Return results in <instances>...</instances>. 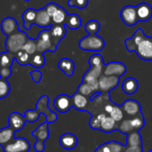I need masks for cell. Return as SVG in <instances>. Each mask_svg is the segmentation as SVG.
I'll use <instances>...</instances> for the list:
<instances>
[{"instance_id": "43", "label": "cell", "mask_w": 152, "mask_h": 152, "mask_svg": "<svg viewBox=\"0 0 152 152\" xmlns=\"http://www.w3.org/2000/svg\"><path fill=\"white\" fill-rule=\"evenodd\" d=\"M30 77L35 83H39L42 79L43 73L39 70H32L30 71Z\"/></svg>"}, {"instance_id": "14", "label": "cell", "mask_w": 152, "mask_h": 152, "mask_svg": "<svg viewBox=\"0 0 152 152\" xmlns=\"http://www.w3.org/2000/svg\"><path fill=\"white\" fill-rule=\"evenodd\" d=\"M136 13L139 22H145L152 17V6L148 3H141L136 5Z\"/></svg>"}, {"instance_id": "4", "label": "cell", "mask_w": 152, "mask_h": 152, "mask_svg": "<svg viewBox=\"0 0 152 152\" xmlns=\"http://www.w3.org/2000/svg\"><path fill=\"white\" fill-rule=\"evenodd\" d=\"M78 46L81 50L97 53L105 47V41L97 35H89L79 40Z\"/></svg>"}, {"instance_id": "37", "label": "cell", "mask_w": 152, "mask_h": 152, "mask_svg": "<svg viewBox=\"0 0 152 152\" xmlns=\"http://www.w3.org/2000/svg\"><path fill=\"white\" fill-rule=\"evenodd\" d=\"M25 52H27L29 55H33L34 53H36L37 51V43H36V39H32L29 38L27 40V42L25 43L23 48H22Z\"/></svg>"}, {"instance_id": "27", "label": "cell", "mask_w": 152, "mask_h": 152, "mask_svg": "<svg viewBox=\"0 0 152 152\" xmlns=\"http://www.w3.org/2000/svg\"><path fill=\"white\" fill-rule=\"evenodd\" d=\"M81 25H82V20L78 14H77V13L69 14V16L66 20V22H65L66 27H68L70 29L76 30V29H78L81 27Z\"/></svg>"}, {"instance_id": "39", "label": "cell", "mask_w": 152, "mask_h": 152, "mask_svg": "<svg viewBox=\"0 0 152 152\" xmlns=\"http://www.w3.org/2000/svg\"><path fill=\"white\" fill-rule=\"evenodd\" d=\"M118 129L125 134H128L132 132H134L131 124V119H125L122 120L121 123L119 124V126L118 127Z\"/></svg>"}, {"instance_id": "35", "label": "cell", "mask_w": 152, "mask_h": 152, "mask_svg": "<svg viewBox=\"0 0 152 152\" xmlns=\"http://www.w3.org/2000/svg\"><path fill=\"white\" fill-rule=\"evenodd\" d=\"M131 124H132V126H133V129L134 132H139L142 128H143L145 123H144L142 112L135 117H133L131 118Z\"/></svg>"}, {"instance_id": "21", "label": "cell", "mask_w": 152, "mask_h": 152, "mask_svg": "<svg viewBox=\"0 0 152 152\" xmlns=\"http://www.w3.org/2000/svg\"><path fill=\"white\" fill-rule=\"evenodd\" d=\"M59 69L67 76L71 77L75 71V62L69 58H62L58 62Z\"/></svg>"}, {"instance_id": "24", "label": "cell", "mask_w": 152, "mask_h": 152, "mask_svg": "<svg viewBox=\"0 0 152 152\" xmlns=\"http://www.w3.org/2000/svg\"><path fill=\"white\" fill-rule=\"evenodd\" d=\"M15 138V131L10 127H4L0 129V146H4L10 143Z\"/></svg>"}, {"instance_id": "10", "label": "cell", "mask_w": 152, "mask_h": 152, "mask_svg": "<svg viewBox=\"0 0 152 152\" xmlns=\"http://www.w3.org/2000/svg\"><path fill=\"white\" fill-rule=\"evenodd\" d=\"M126 72V66L119 61H111L104 65L102 74L105 76H115L120 77Z\"/></svg>"}, {"instance_id": "11", "label": "cell", "mask_w": 152, "mask_h": 152, "mask_svg": "<svg viewBox=\"0 0 152 152\" xmlns=\"http://www.w3.org/2000/svg\"><path fill=\"white\" fill-rule=\"evenodd\" d=\"M54 109L60 113H67L72 108L71 97L67 94H60L53 101Z\"/></svg>"}, {"instance_id": "40", "label": "cell", "mask_w": 152, "mask_h": 152, "mask_svg": "<svg viewBox=\"0 0 152 152\" xmlns=\"http://www.w3.org/2000/svg\"><path fill=\"white\" fill-rule=\"evenodd\" d=\"M107 115L104 113H100L99 115H97L95 118H91L90 120V127L95 130H100L101 127V123L102 121V119L106 117Z\"/></svg>"}, {"instance_id": "33", "label": "cell", "mask_w": 152, "mask_h": 152, "mask_svg": "<svg viewBox=\"0 0 152 152\" xmlns=\"http://www.w3.org/2000/svg\"><path fill=\"white\" fill-rule=\"evenodd\" d=\"M30 56L27 52H25L23 49L20 50L19 52H17L14 55V59L17 61V62L19 63V65L20 66H26L28 64H29L30 62Z\"/></svg>"}, {"instance_id": "36", "label": "cell", "mask_w": 152, "mask_h": 152, "mask_svg": "<svg viewBox=\"0 0 152 152\" xmlns=\"http://www.w3.org/2000/svg\"><path fill=\"white\" fill-rule=\"evenodd\" d=\"M10 91H11V86L7 79H4L0 77V99L6 98L9 95Z\"/></svg>"}, {"instance_id": "12", "label": "cell", "mask_w": 152, "mask_h": 152, "mask_svg": "<svg viewBox=\"0 0 152 152\" xmlns=\"http://www.w3.org/2000/svg\"><path fill=\"white\" fill-rule=\"evenodd\" d=\"M146 37V35L144 34L143 30L142 28H138L134 34L133 35V37H131L130 38H126L125 41V45L127 49L128 52H135L137 46L140 45V43L144 39V37Z\"/></svg>"}, {"instance_id": "23", "label": "cell", "mask_w": 152, "mask_h": 152, "mask_svg": "<svg viewBox=\"0 0 152 152\" xmlns=\"http://www.w3.org/2000/svg\"><path fill=\"white\" fill-rule=\"evenodd\" d=\"M37 16V10L33 8H28L24 11L22 13V20H23V27L25 29L29 30L31 26L35 24Z\"/></svg>"}, {"instance_id": "45", "label": "cell", "mask_w": 152, "mask_h": 152, "mask_svg": "<svg viewBox=\"0 0 152 152\" xmlns=\"http://www.w3.org/2000/svg\"><path fill=\"white\" fill-rule=\"evenodd\" d=\"M126 152H142V146H125Z\"/></svg>"}, {"instance_id": "9", "label": "cell", "mask_w": 152, "mask_h": 152, "mask_svg": "<svg viewBox=\"0 0 152 152\" xmlns=\"http://www.w3.org/2000/svg\"><path fill=\"white\" fill-rule=\"evenodd\" d=\"M120 17L122 21L129 27L136 25L138 21L137 13H136V6L134 5H126L121 9L120 12Z\"/></svg>"}, {"instance_id": "16", "label": "cell", "mask_w": 152, "mask_h": 152, "mask_svg": "<svg viewBox=\"0 0 152 152\" xmlns=\"http://www.w3.org/2000/svg\"><path fill=\"white\" fill-rule=\"evenodd\" d=\"M35 24L40 28H49L53 25L52 17L47 13V12L45 11V8L37 10V16H36Z\"/></svg>"}, {"instance_id": "29", "label": "cell", "mask_w": 152, "mask_h": 152, "mask_svg": "<svg viewBox=\"0 0 152 152\" xmlns=\"http://www.w3.org/2000/svg\"><path fill=\"white\" fill-rule=\"evenodd\" d=\"M77 92L81 94H83L84 96L86 97H88L89 99L96 93H100V92H97L96 89H94L92 86H90L89 84L86 83V82H82L78 88H77Z\"/></svg>"}, {"instance_id": "47", "label": "cell", "mask_w": 152, "mask_h": 152, "mask_svg": "<svg viewBox=\"0 0 152 152\" xmlns=\"http://www.w3.org/2000/svg\"><path fill=\"white\" fill-rule=\"evenodd\" d=\"M149 152H152V150H151V151H150Z\"/></svg>"}, {"instance_id": "2", "label": "cell", "mask_w": 152, "mask_h": 152, "mask_svg": "<svg viewBox=\"0 0 152 152\" xmlns=\"http://www.w3.org/2000/svg\"><path fill=\"white\" fill-rule=\"evenodd\" d=\"M37 51L42 53L45 52H55L60 42L56 40L51 34L50 28L41 30L36 39Z\"/></svg>"}, {"instance_id": "20", "label": "cell", "mask_w": 152, "mask_h": 152, "mask_svg": "<svg viewBox=\"0 0 152 152\" xmlns=\"http://www.w3.org/2000/svg\"><path fill=\"white\" fill-rule=\"evenodd\" d=\"M125 146L118 142H108L99 146L94 152H121L124 151Z\"/></svg>"}, {"instance_id": "18", "label": "cell", "mask_w": 152, "mask_h": 152, "mask_svg": "<svg viewBox=\"0 0 152 152\" xmlns=\"http://www.w3.org/2000/svg\"><path fill=\"white\" fill-rule=\"evenodd\" d=\"M9 126L12 127L15 132L21 130L26 123L24 116L20 115L19 112H12L9 116Z\"/></svg>"}, {"instance_id": "1", "label": "cell", "mask_w": 152, "mask_h": 152, "mask_svg": "<svg viewBox=\"0 0 152 152\" xmlns=\"http://www.w3.org/2000/svg\"><path fill=\"white\" fill-rule=\"evenodd\" d=\"M48 102H49V98L47 95L41 96L37 102L36 110H28L25 111L24 118L26 119V122L28 123L36 122L39 118L40 114H44L45 116V120L48 124L55 122L58 118V116L56 113L51 111V110L48 107Z\"/></svg>"}, {"instance_id": "42", "label": "cell", "mask_w": 152, "mask_h": 152, "mask_svg": "<svg viewBox=\"0 0 152 152\" xmlns=\"http://www.w3.org/2000/svg\"><path fill=\"white\" fill-rule=\"evenodd\" d=\"M59 7H60V5L55 3H49L45 5V9L47 12V13L52 17L55 13V12L59 9Z\"/></svg>"}, {"instance_id": "38", "label": "cell", "mask_w": 152, "mask_h": 152, "mask_svg": "<svg viewBox=\"0 0 152 152\" xmlns=\"http://www.w3.org/2000/svg\"><path fill=\"white\" fill-rule=\"evenodd\" d=\"M109 116H110L117 123H118V122H121L124 118V111L121 107L115 105L112 111L110 112Z\"/></svg>"}, {"instance_id": "30", "label": "cell", "mask_w": 152, "mask_h": 152, "mask_svg": "<svg viewBox=\"0 0 152 152\" xmlns=\"http://www.w3.org/2000/svg\"><path fill=\"white\" fill-rule=\"evenodd\" d=\"M30 65H32L33 67L39 69L45 66V59L44 56V53L37 52L36 53H34L33 55L30 56Z\"/></svg>"}, {"instance_id": "48", "label": "cell", "mask_w": 152, "mask_h": 152, "mask_svg": "<svg viewBox=\"0 0 152 152\" xmlns=\"http://www.w3.org/2000/svg\"><path fill=\"white\" fill-rule=\"evenodd\" d=\"M25 1H30V0H25Z\"/></svg>"}, {"instance_id": "6", "label": "cell", "mask_w": 152, "mask_h": 152, "mask_svg": "<svg viewBox=\"0 0 152 152\" xmlns=\"http://www.w3.org/2000/svg\"><path fill=\"white\" fill-rule=\"evenodd\" d=\"M120 82V77L115 76L102 75L99 77V90L101 94H109L116 88Z\"/></svg>"}, {"instance_id": "44", "label": "cell", "mask_w": 152, "mask_h": 152, "mask_svg": "<svg viewBox=\"0 0 152 152\" xmlns=\"http://www.w3.org/2000/svg\"><path fill=\"white\" fill-rule=\"evenodd\" d=\"M12 70L11 68H0V77L4 79H7L11 77Z\"/></svg>"}, {"instance_id": "7", "label": "cell", "mask_w": 152, "mask_h": 152, "mask_svg": "<svg viewBox=\"0 0 152 152\" xmlns=\"http://www.w3.org/2000/svg\"><path fill=\"white\" fill-rule=\"evenodd\" d=\"M4 152H28L30 143L23 137L14 138L10 143L3 146Z\"/></svg>"}, {"instance_id": "22", "label": "cell", "mask_w": 152, "mask_h": 152, "mask_svg": "<svg viewBox=\"0 0 152 152\" xmlns=\"http://www.w3.org/2000/svg\"><path fill=\"white\" fill-rule=\"evenodd\" d=\"M71 101H72V107H74L77 110L86 111V108L88 103L87 97L84 96L83 94H79L77 91V93H75L71 97Z\"/></svg>"}, {"instance_id": "41", "label": "cell", "mask_w": 152, "mask_h": 152, "mask_svg": "<svg viewBox=\"0 0 152 152\" xmlns=\"http://www.w3.org/2000/svg\"><path fill=\"white\" fill-rule=\"evenodd\" d=\"M88 0H69L68 4L69 6H75L78 9H85L88 5Z\"/></svg>"}, {"instance_id": "28", "label": "cell", "mask_w": 152, "mask_h": 152, "mask_svg": "<svg viewBox=\"0 0 152 152\" xmlns=\"http://www.w3.org/2000/svg\"><path fill=\"white\" fill-rule=\"evenodd\" d=\"M68 16L69 14L67 11L61 6H60L59 9L55 12V13L52 16L53 24H65Z\"/></svg>"}, {"instance_id": "13", "label": "cell", "mask_w": 152, "mask_h": 152, "mask_svg": "<svg viewBox=\"0 0 152 152\" xmlns=\"http://www.w3.org/2000/svg\"><path fill=\"white\" fill-rule=\"evenodd\" d=\"M123 111L130 117H135L142 113V108L140 103L133 99H128L121 106Z\"/></svg>"}, {"instance_id": "31", "label": "cell", "mask_w": 152, "mask_h": 152, "mask_svg": "<svg viewBox=\"0 0 152 152\" xmlns=\"http://www.w3.org/2000/svg\"><path fill=\"white\" fill-rule=\"evenodd\" d=\"M126 146H142V140L139 132H132L127 134Z\"/></svg>"}, {"instance_id": "32", "label": "cell", "mask_w": 152, "mask_h": 152, "mask_svg": "<svg viewBox=\"0 0 152 152\" xmlns=\"http://www.w3.org/2000/svg\"><path fill=\"white\" fill-rule=\"evenodd\" d=\"M14 60V55L9 52L0 53V68H11Z\"/></svg>"}, {"instance_id": "17", "label": "cell", "mask_w": 152, "mask_h": 152, "mask_svg": "<svg viewBox=\"0 0 152 152\" xmlns=\"http://www.w3.org/2000/svg\"><path fill=\"white\" fill-rule=\"evenodd\" d=\"M1 29L3 33L6 36H10L11 34L19 30V25L16 20L12 17H6L2 20Z\"/></svg>"}, {"instance_id": "8", "label": "cell", "mask_w": 152, "mask_h": 152, "mask_svg": "<svg viewBox=\"0 0 152 152\" xmlns=\"http://www.w3.org/2000/svg\"><path fill=\"white\" fill-rule=\"evenodd\" d=\"M134 53L143 61H152V37L146 36L137 46Z\"/></svg>"}, {"instance_id": "5", "label": "cell", "mask_w": 152, "mask_h": 152, "mask_svg": "<svg viewBox=\"0 0 152 152\" xmlns=\"http://www.w3.org/2000/svg\"><path fill=\"white\" fill-rule=\"evenodd\" d=\"M48 125L49 124L45 121L39 125L38 127L31 133V135L37 139L34 144V150L37 152H43L45 151V142L50 136Z\"/></svg>"}, {"instance_id": "26", "label": "cell", "mask_w": 152, "mask_h": 152, "mask_svg": "<svg viewBox=\"0 0 152 152\" xmlns=\"http://www.w3.org/2000/svg\"><path fill=\"white\" fill-rule=\"evenodd\" d=\"M50 31L52 36L59 42H61V40L65 37L67 33L65 24H53L51 26Z\"/></svg>"}, {"instance_id": "49", "label": "cell", "mask_w": 152, "mask_h": 152, "mask_svg": "<svg viewBox=\"0 0 152 152\" xmlns=\"http://www.w3.org/2000/svg\"><path fill=\"white\" fill-rule=\"evenodd\" d=\"M121 152H126V151H121Z\"/></svg>"}, {"instance_id": "25", "label": "cell", "mask_w": 152, "mask_h": 152, "mask_svg": "<svg viewBox=\"0 0 152 152\" xmlns=\"http://www.w3.org/2000/svg\"><path fill=\"white\" fill-rule=\"evenodd\" d=\"M118 129L117 122L110 117V116H106L102 123H101V127L100 130L104 132V133H112L113 131Z\"/></svg>"}, {"instance_id": "19", "label": "cell", "mask_w": 152, "mask_h": 152, "mask_svg": "<svg viewBox=\"0 0 152 152\" xmlns=\"http://www.w3.org/2000/svg\"><path fill=\"white\" fill-rule=\"evenodd\" d=\"M139 88V83L134 77H127L122 83V90L125 94L128 95L134 94Z\"/></svg>"}, {"instance_id": "3", "label": "cell", "mask_w": 152, "mask_h": 152, "mask_svg": "<svg viewBox=\"0 0 152 152\" xmlns=\"http://www.w3.org/2000/svg\"><path fill=\"white\" fill-rule=\"evenodd\" d=\"M28 39V37L27 36V34L19 29L18 31L11 34L10 36H7V38L4 43V46L7 52L15 55L17 52H19L20 50H22Z\"/></svg>"}, {"instance_id": "50", "label": "cell", "mask_w": 152, "mask_h": 152, "mask_svg": "<svg viewBox=\"0 0 152 152\" xmlns=\"http://www.w3.org/2000/svg\"><path fill=\"white\" fill-rule=\"evenodd\" d=\"M151 120H152V117H151Z\"/></svg>"}, {"instance_id": "34", "label": "cell", "mask_w": 152, "mask_h": 152, "mask_svg": "<svg viewBox=\"0 0 152 152\" xmlns=\"http://www.w3.org/2000/svg\"><path fill=\"white\" fill-rule=\"evenodd\" d=\"M101 28V24L96 20H91L85 25V29L89 35H97Z\"/></svg>"}, {"instance_id": "15", "label": "cell", "mask_w": 152, "mask_h": 152, "mask_svg": "<svg viewBox=\"0 0 152 152\" xmlns=\"http://www.w3.org/2000/svg\"><path fill=\"white\" fill-rule=\"evenodd\" d=\"M59 142H60V145L61 146V148H63L64 150H67V151H70L77 147V145L78 143V140L75 134H73L71 133H66V134H63L60 137Z\"/></svg>"}, {"instance_id": "46", "label": "cell", "mask_w": 152, "mask_h": 152, "mask_svg": "<svg viewBox=\"0 0 152 152\" xmlns=\"http://www.w3.org/2000/svg\"><path fill=\"white\" fill-rule=\"evenodd\" d=\"M114 106H115V104H113V102H110H110L106 103V104H105V106H104V111H105V113H106V114H108V115H110V112L112 111V110H113Z\"/></svg>"}]
</instances>
